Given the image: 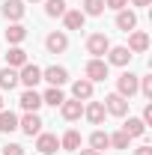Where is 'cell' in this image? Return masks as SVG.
<instances>
[{
  "instance_id": "obj_7",
  "label": "cell",
  "mask_w": 152,
  "mask_h": 155,
  "mask_svg": "<svg viewBox=\"0 0 152 155\" xmlns=\"http://www.w3.org/2000/svg\"><path fill=\"white\" fill-rule=\"evenodd\" d=\"M107 66H128L131 63V51L125 48V45H111V51H107V60H104Z\"/></svg>"
},
{
  "instance_id": "obj_13",
  "label": "cell",
  "mask_w": 152,
  "mask_h": 155,
  "mask_svg": "<svg viewBox=\"0 0 152 155\" xmlns=\"http://www.w3.org/2000/svg\"><path fill=\"white\" fill-rule=\"evenodd\" d=\"M63 21H66V30H84L87 15H84L81 9H66V12H63Z\"/></svg>"
},
{
  "instance_id": "obj_1",
  "label": "cell",
  "mask_w": 152,
  "mask_h": 155,
  "mask_svg": "<svg viewBox=\"0 0 152 155\" xmlns=\"http://www.w3.org/2000/svg\"><path fill=\"white\" fill-rule=\"evenodd\" d=\"M107 51H111V39L104 36V33H93V36L87 39V54H93L95 60H101Z\"/></svg>"
},
{
  "instance_id": "obj_14",
  "label": "cell",
  "mask_w": 152,
  "mask_h": 155,
  "mask_svg": "<svg viewBox=\"0 0 152 155\" xmlns=\"http://www.w3.org/2000/svg\"><path fill=\"white\" fill-rule=\"evenodd\" d=\"M84 116H87L93 125H101V122H104V116H107V110H104V104H101V101H90V104L84 107Z\"/></svg>"
},
{
  "instance_id": "obj_37",
  "label": "cell",
  "mask_w": 152,
  "mask_h": 155,
  "mask_svg": "<svg viewBox=\"0 0 152 155\" xmlns=\"http://www.w3.org/2000/svg\"><path fill=\"white\" fill-rule=\"evenodd\" d=\"M30 3H39V0H30Z\"/></svg>"
},
{
  "instance_id": "obj_17",
  "label": "cell",
  "mask_w": 152,
  "mask_h": 155,
  "mask_svg": "<svg viewBox=\"0 0 152 155\" xmlns=\"http://www.w3.org/2000/svg\"><path fill=\"white\" fill-rule=\"evenodd\" d=\"M116 27H119L122 33H131L134 27H137V15H134L131 9H119V12H116Z\"/></svg>"
},
{
  "instance_id": "obj_29",
  "label": "cell",
  "mask_w": 152,
  "mask_h": 155,
  "mask_svg": "<svg viewBox=\"0 0 152 155\" xmlns=\"http://www.w3.org/2000/svg\"><path fill=\"white\" fill-rule=\"evenodd\" d=\"M84 15H101L104 12V0H84Z\"/></svg>"
},
{
  "instance_id": "obj_35",
  "label": "cell",
  "mask_w": 152,
  "mask_h": 155,
  "mask_svg": "<svg viewBox=\"0 0 152 155\" xmlns=\"http://www.w3.org/2000/svg\"><path fill=\"white\" fill-rule=\"evenodd\" d=\"M131 3H134V6H149L152 0H131Z\"/></svg>"
},
{
  "instance_id": "obj_23",
  "label": "cell",
  "mask_w": 152,
  "mask_h": 155,
  "mask_svg": "<svg viewBox=\"0 0 152 155\" xmlns=\"http://www.w3.org/2000/svg\"><path fill=\"white\" fill-rule=\"evenodd\" d=\"M63 101H66V96H63V90H60V87H51V90H45V93H42V104L60 107Z\"/></svg>"
},
{
  "instance_id": "obj_20",
  "label": "cell",
  "mask_w": 152,
  "mask_h": 155,
  "mask_svg": "<svg viewBox=\"0 0 152 155\" xmlns=\"http://www.w3.org/2000/svg\"><path fill=\"white\" fill-rule=\"evenodd\" d=\"M60 149H66V152H78L81 149V134H78L75 128H69L66 134L60 137Z\"/></svg>"
},
{
  "instance_id": "obj_10",
  "label": "cell",
  "mask_w": 152,
  "mask_h": 155,
  "mask_svg": "<svg viewBox=\"0 0 152 155\" xmlns=\"http://www.w3.org/2000/svg\"><path fill=\"white\" fill-rule=\"evenodd\" d=\"M60 114H63V119L75 122V119H81V116H84V104H81L78 98H66V101L60 104Z\"/></svg>"
},
{
  "instance_id": "obj_34",
  "label": "cell",
  "mask_w": 152,
  "mask_h": 155,
  "mask_svg": "<svg viewBox=\"0 0 152 155\" xmlns=\"http://www.w3.org/2000/svg\"><path fill=\"white\" fill-rule=\"evenodd\" d=\"M78 155H104V152H98V149H81Z\"/></svg>"
},
{
  "instance_id": "obj_22",
  "label": "cell",
  "mask_w": 152,
  "mask_h": 155,
  "mask_svg": "<svg viewBox=\"0 0 152 155\" xmlns=\"http://www.w3.org/2000/svg\"><path fill=\"white\" fill-rule=\"evenodd\" d=\"M122 131H125L128 137H143L146 125H143V119H137V116H128V119H125V125H122Z\"/></svg>"
},
{
  "instance_id": "obj_12",
  "label": "cell",
  "mask_w": 152,
  "mask_h": 155,
  "mask_svg": "<svg viewBox=\"0 0 152 155\" xmlns=\"http://www.w3.org/2000/svg\"><path fill=\"white\" fill-rule=\"evenodd\" d=\"M131 54H143L146 48H149V36L143 33V30H131V36H128V45H125Z\"/></svg>"
},
{
  "instance_id": "obj_3",
  "label": "cell",
  "mask_w": 152,
  "mask_h": 155,
  "mask_svg": "<svg viewBox=\"0 0 152 155\" xmlns=\"http://www.w3.org/2000/svg\"><path fill=\"white\" fill-rule=\"evenodd\" d=\"M18 81L27 87V90H33L39 81H42V69H39L36 63H24V66H21V72H18Z\"/></svg>"
},
{
  "instance_id": "obj_30",
  "label": "cell",
  "mask_w": 152,
  "mask_h": 155,
  "mask_svg": "<svg viewBox=\"0 0 152 155\" xmlns=\"http://www.w3.org/2000/svg\"><path fill=\"white\" fill-rule=\"evenodd\" d=\"M3 155H24V146L21 143H6L3 146Z\"/></svg>"
},
{
  "instance_id": "obj_9",
  "label": "cell",
  "mask_w": 152,
  "mask_h": 155,
  "mask_svg": "<svg viewBox=\"0 0 152 155\" xmlns=\"http://www.w3.org/2000/svg\"><path fill=\"white\" fill-rule=\"evenodd\" d=\"M45 48H48V54H63L69 48V36L54 30V33H48V39H45Z\"/></svg>"
},
{
  "instance_id": "obj_11",
  "label": "cell",
  "mask_w": 152,
  "mask_h": 155,
  "mask_svg": "<svg viewBox=\"0 0 152 155\" xmlns=\"http://www.w3.org/2000/svg\"><path fill=\"white\" fill-rule=\"evenodd\" d=\"M18 128L24 131V134H30V137L39 134V131H42V116H39V114H24L18 119Z\"/></svg>"
},
{
  "instance_id": "obj_36",
  "label": "cell",
  "mask_w": 152,
  "mask_h": 155,
  "mask_svg": "<svg viewBox=\"0 0 152 155\" xmlns=\"http://www.w3.org/2000/svg\"><path fill=\"white\" fill-rule=\"evenodd\" d=\"M0 110H3V98H0Z\"/></svg>"
},
{
  "instance_id": "obj_21",
  "label": "cell",
  "mask_w": 152,
  "mask_h": 155,
  "mask_svg": "<svg viewBox=\"0 0 152 155\" xmlns=\"http://www.w3.org/2000/svg\"><path fill=\"white\" fill-rule=\"evenodd\" d=\"M24 39H27V27L18 24V21H12L9 30H6V42H9V45H21Z\"/></svg>"
},
{
  "instance_id": "obj_16",
  "label": "cell",
  "mask_w": 152,
  "mask_h": 155,
  "mask_svg": "<svg viewBox=\"0 0 152 155\" xmlns=\"http://www.w3.org/2000/svg\"><path fill=\"white\" fill-rule=\"evenodd\" d=\"M72 96H75L78 101H90V98H93V81H87V78L75 81V84H72Z\"/></svg>"
},
{
  "instance_id": "obj_26",
  "label": "cell",
  "mask_w": 152,
  "mask_h": 155,
  "mask_svg": "<svg viewBox=\"0 0 152 155\" xmlns=\"http://www.w3.org/2000/svg\"><path fill=\"white\" fill-rule=\"evenodd\" d=\"M18 128V116L12 114V110H0V131H15Z\"/></svg>"
},
{
  "instance_id": "obj_6",
  "label": "cell",
  "mask_w": 152,
  "mask_h": 155,
  "mask_svg": "<svg viewBox=\"0 0 152 155\" xmlns=\"http://www.w3.org/2000/svg\"><path fill=\"white\" fill-rule=\"evenodd\" d=\"M36 149L42 155H54L60 149V137L57 134H48V131H39V134H36Z\"/></svg>"
},
{
  "instance_id": "obj_31",
  "label": "cell",
  "mask_w": 152,
  "mask_h": 155,
  "mask_svg": "<svg viewBox=\"0 0 152 155\" xmlns=\"http://www.w3.org/2000/svg\"><path fill=\"white\" fill-rule=\"evenodd\" d=\"M125 6H128V0H104V9H116V12H119V9H125Z\"/></svg>"
},
{
  "instance_id": "obj_15",
  "label": "cell",
  "mask_w": 152,
  "mask_h": 155,
  "mask_svg": "<svg viewBox=\"0 0 152 155\" xmlns=\"http://www.w3.org/2000/svg\"><path fill=\"white\" fill-rule=\"evenodd\" d=\"M0 12H3V18H9V21H21L27 9H24V3H21V0H6Z\"/></svg>"
},
{
  "instance_id": "obj_8",
  "label": "cell",
  "mask_w": 152,
  "mask_h": 155,
  "mask_svg": "<svg viewBox=\"0 0 152 155\" xmlns=\"http://www.w3.org/2000/svg\"><path fill=\"white\" fill-rule=\"evenodd\" d=\"M42 81H48L51 87H63L69 81V72L63 66H48V69H42Z\"/></svg>"
},
{
  "instance_id": "obj_18",
  "label": "cell",
  "mask_w": 152,
  "mask_h": 155,
  "mask_svg": "<svg viewBox=\"0 0 152 155\" xmlns=\"http://www.w3.org/2000/svg\"><path fill=\"white\" fill-rule=\"evenodd\" d=\"M21 107H24L27 114H36L39 107H42V96H39L36 90H24V93H21Z\"/></svg>"
},
{
  "instance_id": "obj_27",
  "label": "cell",
  "mask_w": 152,
  "mask_h": 155,
  "mask_svg": "<svg viewBox=\"0 0 152 155\" xmlns=\"http://www.w3.org/2000/svg\"><path fill=\"white\" fill-rule=\"evenodd\" d=\"M66 12V0H45V15L48 18H63Z\"/></svg>"
},
{
  "instance_id": "obj_19",
  "label": "cell",
  "mask_w": 152,
  "mask_h": 155,
  "mask_svg": "<svg viewBox=\"0 0 152 155\" xmlns=\"http://www.w3.org/2000/svg\"><path fill=\"white\" fill-rule=\"evenodd\" d=\"M24 63H27V51L18 48V45H12V48L6 51V66H9V69H21Z\"/></svg>"
},
{
  "instance_id": "obj_33",
  "label": "cell",
  "mask_w": 152,
  "mask_h": 155,
  "mask_svg": "<svg viewBox=\"0 0 152 155\" xmlns=\"http://www.w3.org/2000/svg\"><path fill=\"white\" fill-rule=\"evenodd\" d=\"M134 155H152V146H137Z\"/></svg>"
},
{
  "instance_id": "obj_32",
  "label": "cell",
  "mask_w": 152,
  "mask_h": 155,
  "mask_svg": "<svg viewBox=\"0 0 152 155\" xmlns=\"http://www.w3.org/2000/svg\"><path fill=\"white\" fill-rule=\"evenodd\" d=\"M140 119H143V125H152V104L143 107V116H140Z\"/></svg>"
},
{
  "instance_id": "obj_4",
  "label": "cell",
  "mask_w": 152,
  "mask_h": 155,
  "mask_svg": "<svg viewBox=\"0 0 152 155\" xmlns=\"http://www.w3.org/2000/svg\"><path fill=\"white\" fill-rule=\"evenodd\" d=\"M116 93L122 98H131L134 93H137V75H131V72H122V75L116 78Z\"/></svg>"
},
{
  "instance_id": "obj_2",
  "label": "cell",
  "mask_w": 152,
  "mask_h": 155,
  "mask_svg": "<svg viewBox=\"0 0 152 155\" xmlns=\"http://www.w3.org/2000/svg\"><path fill=\"white\" fill-rule=\"evenodd\" d=\"M101 104H104V110L111 116H128V98H122L119 93H111Z\"/></svg>"
},
{
  "instance_id": "obj_28",
  "label": "cell",
  "mask_w": 152,
  "mask_h": 155,
  "mask_svg": "<svg viewBox=\"0 0 152 155\" xmlns=\"http://www.w3.org/2000/svg\"><path fill=\"white\" fill-rule=\"evenodd\" d=\"M107 137H111V146H114V149H128V143H131V137L125 134L122 128H119L116 134H107Z\"/></svg>"
},
{
  "instance_id": "obj_24",
  "label": "cell",
  "mask_w": 152,
  "mask_h": 155,
  "mask_svg": "<svg viewBox=\"0 0 152 155\" xmlns=\"http://www.w3.org/2000/svg\"><path fill=\"white\" fill-rule=\"evenodd\" d=\"M18 87V72L15 69H0V90H15Z\"/></svg>"
},
{
  "instance_id": "obj_25",
  "label": "cell",
  "mask_w": 152,
  "mask_h": 155,
  "mask_svg": "<svg viewBox=\"0 0 152 155\" xmlns=\"http://www.w3.org/2000/svg\"><path fill=\"white\" fill-rule=\"evenodd\" d=\"M107 146H111V137H107V131H93V134H90V149L104 152Z\"/></svg>"
},
{
  "instance_id": "obj_5",
  "label": "cell",
  "mask_w": 152,
  "mask_h": 155,
  "mask_svg": "<svg viewBox=\"0 0 152 155\" xmlns=\"http://www.w3.org/2000/svg\"><path fill=\"white\" fill-rule=\"evenodd\" d=\"M107 72H111V66H107V63H104V60H90V63H87V69H84V75H87V81H104V78H107Z\"/></svg>"
}]
</instances>
